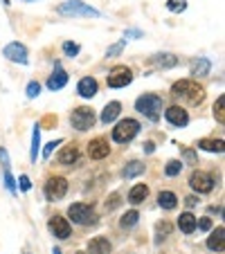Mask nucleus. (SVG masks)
Here are the masks:
<instances>
[{
	"label": "nucleus",
	"instance_id": "f3484780",
	"mask_svg": "<svg viewBox=\"0 0 225 254\" xmlns=\"http://www.w3.org/2000/svg\"><path fill=\"white\" fill-rule=\"evenodd\" d=\"M77 90H79L81 97L90 99V97L97 95V81L92 79V77H84V79L79 81V85H77Z\"/></svg>",
	"mask_w": 225,
	"mask_h": 254
},
{
	"label": "nucleus",
	"instance_id": "f257e3e1",
	"mask_svg": "<svg viewBox=\"0 0 225 254\" xmlns=\"http://www.w3.org/2000/svg\"><path fill=\"white\" fill-rule=\"evenodd\" d=\"M173 97H180V99H187L189 104H200L205 99V90L200 88L196 81H189V79H182L176 81L171 88Z\"/></svg>",
	"mask_w": 225,
	"mask_h": 254
},
{
	"label": "nucleus",
	"instance_id": "20e7f679",
	"mask_svg": "<svg viewBox=\"0 0 225 254\" xmlns=\"http://www.w3.org/2000/svg\"><path fill=\"white\" fill-rule=\"evenodd\" d=\"M68 216L72 218V223H79V225H95L97 223V214L92 212V207L86 202H75L70 205Z\"/></svg>",
	"mask_w": 225,
	"mask_h": 254
},
{
	"label": "nucleus",
	"instance_id": "473e14b6",
	"mask_svg": "<svg viewBox=\"0 0 225 254\" xmlns=\"http://www.w3.org/2000/svg\"><path fill=\"white\" fill-rule=\"evenodd\" d=\"M38 92H41V85H38L36 81H29V84H27V97L34 99V97H38Z\"/></svg>",
	"mask_w": 225,
	"mask_h": 254
},
{
	"label": "nucleus",
	"instance_id": "c03bdc74",
	"mask_svg": "<svg viewBox=\"0 0 225 254\" xmlns=\"http://www.w3.org/2000/svg\"><path fill=\"white\" fill-rule=\"evenodd\" d=\"M185 158H187L189 162H194V160H196V155H194V151H189V148H187V151H185Z\"/></svg>",
	"mask_w": 225,
	"mask_h": 254
},
{
	"label": "nucleus",
	"instance_id": "2eb2a0df",
	"mask_svg": "<svg viewBox=\"0 0 225 254\" xmlns=\"http://www.w3.org/2000/svg\"><path fill=\"white\" fill-rule=\"evenodd\" d=\"M111 250H112L111 241L104 236H95L90 243H88V252L90 254H111Z\"/></svg>",
	"mask_w": 225,
	"mask_h": 254
},
{
	"label": "nucleus",
	"instance_id": "6e6552de",
	"mask_svg": "<svg viewBox=\"0 0 225 254\" xmlns=\"http://www.w3.org/2000/svg\"><path fill=\"white\" fill-rule=\"evenodd\" d=\"M65 194H68V182H65V178L54 175V178H50V180L45 182V196H48L50 200H61Z\"/></svg>",
	"mask_w": 225,
	"mask_h": 254
},
{
	"label": "nucleus",
	"instance_id": "a19ab883",
	"mask_svg": "<svg viewBox=\"0 0 225 254\" xmlns=\"http://www.w3.org/2000/svg\"><path fill=\"white\" fill-rule=\"evenodd\" d=\"M43 124H45V126H54V124H56V117H54V115H48V117L43 119Z\"/></svg>",
	"mask_w": 225,
	"mask_h": 254
},
{
	"label": "nucleus",
	"instance_id": "cd10ccee",
	"mask_svg": "<svg viewBox=\"0 0 225 254\" xmlns=\"http://www.w3.org/2000/svg\"><path fill=\"white\" fill-rule=\"evenodd\" d=\"M38 144H41V128L34 126V133H32V153H29V158H32V162H36V155H38Z\"/></svg>",
	"mask_w": 225,
	"mask_h": 254
},
{
	"label": "nucleus",
	"instance_id": "49530a36",
	"mask_svg": "<svg viewBox=\"0 0 225 254\" xmlns=\"http://www.w3.org/2000/svg\"><path fill=\"white\" fill-rule=\"evenodd\" d=\"M77 254H86V252H77Z\"/></svg>",
	"mask_w": 225,
	"mask_h": 254
},
{
	"label": "nucleus",
	"instance_id": "4468645a",
	"mask_svg": "<svg viewBox=\"0 0 225 254\" xmlns=\"http://www.w3.org/2000/svg\"><path fill=\"white\" fill-rule=\"evenodd\" d=\"M65 84H68V72H65V70L61 68V63L56 61V63H54V74L48 79V88L50 90H61Z\"/></svg>",
	"mask_w": 225,
	"mask_h": 254
},
{
	"label": "nucleus",
	"instance_id": "f8f14e48",
	"mask_svg": "<svg viewBox=\"0 0 225 254\" xmlns=\"http://www.w3.org/2000/svg\"><path fill=\"white\" fill-rule=\"evenodd\" d=\"M108 153H111L108 140H104V138H95L90 144H88V155H90L92 160H104Z\"/></svg>",
	"mask_w": 225,
	"mask_h": 254
},
{
	"label": "nucleus",
	"instance_id": "f704fd0d",
	"mask_svg": "<svg viewBox=\"0 0 225 254\" xmlns=\"http://www.w3.org/2000/svg\"><path fill=\"white\" fill-rule=\"evenodd\" d=\"M124 45H126V38H122L119 43H115L112 48H108V52H106V56H115V54H119L124 50Z\"/></svg>",
	"mask_w": 225,
	"mask_h": 254
},
{
	"label": "nucleus",
	"instance_id": "bb28decb",
	"mask_svg": "<svg viewBox=\"0 0 225 254\" xmlns=\"http://www.w3.org/2000/svg\"><path fill=\"white\" fill-rule=\"evenodd\" d=\"M225 97L221 95L219 99H216V104H214V117H216V122L219 124H225Z\"/></svg>",
	"mask_w": 225,
	"mask_h": 254
},
{
	"label": "nucleus",
	"instance_id": "c756f323",
	"mask_svg": "<svg viewBox=\"0 0 225 254\" xmlns=\"http://www.w3.org/2000/svg\"><path fill=\"white\" fill-rule=\"evenodd\" d=\"M182 171V162H178V160H171V162H167V169L165 173L169 175V178H173V175H178Z\"/></svg>",
	"mask_w": 225,
	"mask_h": 254
},
{
	"label": "nucleus",
	"instance_id": "7c9ffc66",
	"mask_svg": "<svg viewBox=\"0 0 225 254\" xmlns=\"http://www.w3.org/2000/svg\"><path fill=\"white\" fill-rule=\"evenodd\" d=\"M5 187L9 194H16V180H14V175H11L9 167H5Z\"/></svg>",
	"mask_w": 225,
	"mask_h": 254
},
{
	"label": "nucleus",
	"instance_id": "423d86ee",
	"mask_svg": "<svg viewBox=\"0 0 225 254\" xmlns=\"http://www.w3.org/2000/svg\"><path fill=\"white\" fill-rule=\"evenodd\" d=\"M70 122H72V126L77 131H88L95 124V113H92V108H86V106L75 108L72 115H70Z\"/></svg>",
	"mask_w": 225,
	"mask_h": 254
},
{
	"label": "nucleus",
	"instance_id": "ddd939ff",
	"mask_svg": "<svg viewBox=\"0 0 225 254\" xmlns=\"http://www.w3.org/2000/svg\"><path fill=\"white\" fill-rule=\"evenodd\" d=\"M165 117H167V122L173 124V126H187V122H189L187 111L180 106H169L165 111Z\"/></svg>",
	"mask_w": 225,
	"mask_h": 254
},
{
	"label": "nucleus",
	"instance_id": "7ed1b4c3",
	"mask_svg": "<svg viewBox=\"0 0 225 254\" xmlns=\"http://www.w3.org/2000/svg\"><path fill=\"white\" fill-rule=\"evenodd\" d=\"M135 111L146 115L151 122H156L158 117H160V111H162V99L158 95H142L135 101Z\"/></svg>",
	"mask_w": 225,
	"mask_h": 254
},
{
	"label": "nucleus",
	"instance_id": "c85d7f7f",
	"mask_svg": "<svg viewBox=\"0 0 225 254\" xmlns=\"http://www.w3.org/2000/svg\"><path fill=\"white\" fill-rule=\"evenodd\" d=\"M138 218H140V214H138V212H135V209H133V212L124 214V218H122V221H119V225H122L124 229H126V227H133L135 223H138Z\"/></svg>",
	"mask_w": 225,
	"mask_h": 254
},
{
	"label": "nucleus",
	"instance_id": "37998d69",
	"mask_svg": "<svg viewBox=\"0 0 225 254\" xmlns=\"http://www.w3.org/2000/svg\"><path fill=\"white\" fill-rule=\"evenodd\" d=\"M153 148H156V144H153V142H146V144H144V151H146V153H153Z\"/></svg>",
	"mask_w": 225,
	"mask_h": 254
},
{
	"label": "nucleus",
	"instance_id": "c9c22d12",
	"mask_svg": "<svg viewBox=\"0 0 225 254\" xmlns=\"http://www.w3.org/2000/svg\"><path fill=\"white\" fill-rule=\"evenodd\" d=\"M117 205H119V196H117V194H112V196L106 200V209L111 212V209H115Z\"/></svg>",
	"mask_w": 225,
	"mask_h": 254
},
{
	"label": "nucleus",
	"instance_id": "412c9836",
	"mask_svg": "<svg viewBox=\"0 0 225 254\" xmlns=\"http://www.w3.org/2000/svg\"><path fill=\"white\" fill-rule=\"evenodd\" d=\"M119 111H122V104H119V101H111V104L104 108V113H102V122L104 124H111L112 119L119 115Z\"/></svg>",
	"mask_w": 225,
	"mask_h": 254
},
{
	"label": "nucleus",
	"instance_id": "72a5a7b5",
	"mask_svg": "<svg viewBox=\"0 0 225 254\" xmlns=\"http://www.w3.org/2000/svg\"><path fill=\"white\" fill-rule=\"evenodd\" d=\"M63 52L68 54V56H77V54H79V45H77V43H63Z\"/></svg>",
	"mask_w": 225,
	"mask_h": 254
},
{
	"label": "nucleus",
	"instance_id": "1a4fd4ad",
	"mask_svg": "<svg viewBox=\"0 0 225 254\" xmlns=\"http://www.w3.org/2000/svg\"><path fill=\"white\" fill-rule=\"evenodd\" d=\"M189 185L198 194H209V191L214 189V178L209 173H205V171H194L192 178H189Z\"/></svg>",
	"mask_w": 225,
	"mask_h": 254
},
{
	"label": "nucleus",
	"instance_id": "a878e982",
	"mask_svg": "<svg viewBox=\"0 0 225 254\" xmlns=\"http://www.w3.org/2000/svg\"><path fill=\"white\" fill-rule=\"evenodd\" d=\"M142 171H144V164H142V162H129L126 167H124L122 175H124V178H135V175H140Z\"/></svg>",
	"mask_w": 225,
	"mask_h": 254
},
{
	"label": "nucleus",
	"instance_id": "9d476101",
	"mask_svg": "<svg viewBox=\"0 0 225 254\" xmlns=\"http://www.w3.org/2000/svg\"><path fill=\"white\" fill-rule=\"evenodd\" d=\"M2 56H7L9 61H14V63H27V50L21 43H9V45H5Z\"/></svg>",
	"mask_w": 225,
	"mask_h": 254
},
{
	"label": "nucleus",
	"instance_id": "a18cd8bd",
	"mask_svg": "<svg viewBox=\"0 0 225 254\" xmlns=\"http://www.w3.org/2000/svg\"><path fill=\"white\" fill-rule=\"evenodd\" d=\"M52 254H61V250H59V248H54V252H52Z\"/></svg>",
	"mask_w": 225,
	"mask_h": 254
},
{
	"label": "nucleus",
	"instance_id": "58836bf2",
	"mask_svg": "<svg viewBox=\"0 0 225 254\" xmlns=\"http://www.w3.org/2000/svg\"><path fill=\"white\" fill-rule=\"evenodd\" d=\"M29 187H32L29 178H27V175H21V189H23V191H29Z\"/></svg>",
	"mask_w": 225,
	"mask_h": 254
},
{
	"label": "nucleus",
	"instance_id": "f03ea898",
	"mask_svg": "<svg viewBox=\"0 0 225 254\" xmlns=\"http://www.w3.org/2000/svg\"><path fill=\"white\" fill-rule=\"evenodd\" d=\"M61 16H86V18H99V11L95 7L81 2V0H68L63 5H59L56 9Z\"/></svg>",
	"mask_w": 225,
	"mask_h": 254
},
{
	"label": "nucleus",
	"instance_id": "4c0bfd02",
	"mask_svg": "<svg viewBox=\"0 0 225 254\" xmlns=\"http://www.w3.org/2000/svg\"><path fill=\"white\" fill-rule=\"evenodd\" d=\"M196 225H198L200 229H205V232L212 229V221H209V218H200V221H196Z\"/></svg>",
	"mask_w": 225,
	"mask_h": 254
},
{
	"label": "nucleus",
	"instance_id": "6ab92c4d",
	"mask_svg": "<svg viewBox=\"0 0 225 254\" xmlns=\"http://www.w3.org/2000/svg\"><path fill=\"white\" fill-rule=\"evenodd\" d=\"M77 158H79V148L75 144H70V146H65L59 153V164H72L77 162Z\"/></svg>",
	"mask_w": 225,
	"mask_h": 254
},
{
	"label": "nucleus",
	"instance_id": "39448f33",
	"mask_svg": "<svg viewBox=\"0 0 225 254\" xmlns=\"http://www.w3.org/2000/svg\"><path fill=\"white\" fill-rule=\"evenodd\" d=\"M138 131H140V122H138V119H122L117 126L112 128V140L119 142V144L131 142V140L138 135Z\"/></svg>",
	"mask_w": 225,
	"mask_h": 254
},
{
	"label": "nucleus",
	"instance_id": "dca6fc26",
	"mask_svg": "<svg viewBox=\"0 0 225 254\" xmlns=\"http://www.w3.org/2000/svg\"><path fill=\"white\" fill-rule=\"evenodd\" d=\"M207 248L212 252H223L225 250V229L216 227V232H212V236L207 238Z\"/></svg>",
	"mask_w": 225,
	"mask_h": 254
},
{
	"label": "nucleus",
	"instance_id": "aec40b11",
	"mask_svg": "<svg viewBox=\"0 0 225 254\" xmlns=\"http://www.w3.org/2000/svg\"><path fill=\"white\" fill-rule=\"evenodd\" d=\"M146 196H149V187H146V185H135L133 189L129 191V202H133V205H140V202L144 200Z\"/></svg>",
	"mask_w": 225,
	"mask_h": 254
},
{
	"label": "nucleus",
	"instance_id": "393cba45",
	"mask_svg": "<svg viewBox=\"0 0 225 254\" xmlns=\"http://www.w3.org/2000/svg\"><path fill=\"white\" fill-rule=\"evenodd\" d=\"M156 65L162 70L167 68H173V65H178V58L173 56V54H158L156 56Z\"/></svg>",
	"mask_w": 225,
	"mask_h": 254
},
{
	"label": "nucleus",
	"instance_id": "e433bc0d",
	"mask_svg": "<svg viewBox=\"0 0 225 254\" xmlns=\"http://www.w3.org/2000/svg\"><path fill=\"white\" fill-rule=\"evenodd\" d=\"M59 144H61V140H56V142H50V144H48V146H45V151H43V158H45V160H48V158H50V155H52L54 146H59Z\"/></svg>",
	"mask_w": 225,
	"mask_h": 254
},
{
	"label": "nucleus",
	"instance_id": "0eeeda50",
	"mask_svg": "<svg viewBox=\"0 0 225 254\" xmlns=\"http://www.w3.org/2000/svg\"><path fill=\"white\" fill-rule=\"evenodd\" d=\"M131 81H133V72H131L126 65H117V68H112V72L108 74V85H111V88H126Z\"/></svg>",
	"mask_w": 225,
	"mask_h": 254
},
{
	"label": "nucleus",
	"instance_id": "b1692460",
	"mask_svg": "<svg viewBox=\"0 0 225 254\" xmlns=\"http://www.w3.org/2000/svg\"><path fill=\"white\" fill-rule=\"evenodd\" d=\"M209 70H212V63H209L207 58H198L192 65V74H196V77H205V74H209Z\"/></svg>",
	"mask_w": 225,
	"mask_h": 254
},
{
	"label": "nucleus",
	"instance_id": "4be33fe9",
	"mask_svg": "<svg viewBox=\"0 0 225 254\" xmlns=\"http://www.w3.org/2000/svg\"><path fill=\"white\" fill-rule=\"evenodd\" d=\"M158 202H160L162 209H176L178 205V198L173 191H160V196H158Z\"/></svg>",
	"mask_w": 225,
	"mask_h": 254
},
{
	"label": "nucleus",
	"instance_id": "a211bd4d",
	"mask_svg": "<svg viewBox=\"0 0 225 254\" xmlns=\"http://www.w3.org/2000/svg\"><path fill=\"white\" fill-rule=\"evenodd\" d=\"M178 227H180V232L185 234H192L194 229H196V216L189 212L180 214V218H178Z\"/></svg>",
	"mask_w": 225,
	"mask_h": 254
},
{
	"label": "nucleus",
	"instance_id": "79ce46f5",
	"mask_svg": "<svg viewBox=\"0 0 225 254\" xmlns=\"http://www.w3.org/2000/svg\"><path fill=\"white\" fill-rule=\"evenodd\" d=\"M196 202H198V200H196V198H194V196L185 198V205H187V207H194V205H196Z\"/></svg>",
	"mask_w": 225,
	"mask_h": 254
},
{
	"label": "nucleus",
	"instance_id": "ea45409f",
	"mask_svg": "<svg viewBox=\"0 0 225 254\" xmlns=\"http://www.w3.org/2000/svg\"><path fill=\"white\" fill-rule=\"evenodd\" d=\"M158 232H160V234H169V232H171V225H169V223H160V225H158Z\"/></svg>",
	"mask_w": 225,
	"mask_h": 254
},
{
	"label": "nucleus",
	"instance_id": "5701e85b",
	"mask_svg": "<svg viewBox=\"0 0 225 254\" xmlns=\"http://www.w3.org/2000/svg\"><path fill=\"white\" fill-rule=\"evenodd\" d=\"M198 148L212 151V153H223V140H200Z\"/></svg>",
	"mask_w": 225,
	"mask_h": 254
},
{
	"label": "nucleus",
	"instance_id": "2f4dec72",
	"mask_svg": "<svg viewBox=\"0 0 225 254\" xmlns=\"http://www.w3.org/2000/svg\"><path fill=\"white\" fill-rule=\"evenodd\" d=\"M185 7H187L185 0H169V2H167V9L169 11H182Z\"/></svg>",
	"mask_w": 225,
	"mask_h": 254
},
{
	"label": "nucleus",
	"instance_id": "9b49d317",
	"mask_svg": "<svg viewBox=\"0 0 225 254\" xmlns=\"http://www.w3.org/2000/svg\"><path fill=\"white\" fill-rule=\"evenodd\" d=\"M50 229H52V234L56 238H68L70 236V223H68V218H63V216H59V214H54L52 218H50Z\"/></svg>",
	"mask_w": 225,
	"mask_h": 254
}]
</instances>
